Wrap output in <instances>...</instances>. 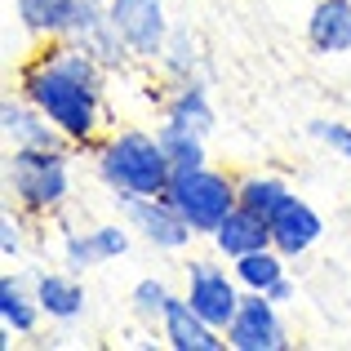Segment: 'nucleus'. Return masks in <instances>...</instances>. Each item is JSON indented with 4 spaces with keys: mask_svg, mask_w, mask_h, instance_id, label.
Segmentation results:
<instances>
[{
    "mask_svg": "<svg viewBox=\"0 0 351 351\" xmlns=\"http://www.w3.org/2000/svg\"><path fill=\"white\" fill-rule=\"evenodd\" d=\"M112 71L94 58L89 49L71 40H45V49L18 76V94H27L53 125L62 129L76 152H94L98 134L107 125L103 85Z\"/></svg>",
    "mask_w": 351,
    "mask_h": 351,
    "instance_id": "1",
    "label": "nucleus"
},
{
    "mask_svg": "<svg viewBox=\"0 0 351 351\" xmlns=\"http://www.w3.org/2000/svg\"><path fill=\"white\" fill-rule=\"evenodd\" d=\"M94 169L112 196H165L173 165L160 138L147 129H116L94 147Z\"/></svg>",
    "mask_w": 351,
    "mask_h": 351,
    "instance_id": "2",
    "label": "nucleus"
},
{
    "mask_svg": "<svg viewBox=\"0 0 351 351\" xmlns=\"http://www.w3.org/2000/svg\"><path fill=\"white\" fill-rule=\"evenodd\" d=\"M5 187L27 218H53L71 196V147H9Z\"/></svg>",
    "mask_w": 351,
    "mask_h": 351,
    "instance_id": "3",
    "label": "nucleus"
},
{
    "mask_svg": "<svg viewBox=\"0 0 351 351\" xmlns=\"http://www.w3.org/2000/svg\"><path fill=\"white\" fill-rule=\"evenodd\" d=\"M165 196L178 205V214L191 223L196 236H214L218 227H223V218L240 205V178H227V173L200 165V169L173 173Z\"/></svg>",
    "mask_w": 351,
    "mask_h": 351,
    "instance_id": "4",
    "label": "nucleus"
},
{
    "mask_svg": "<svg viewBox=\"0 0 351 351\" xmlns=\"http://www.w3.org/2000/svg\"><path fill=\"white\" fill-rule=\"evenodd\" d=\"M112 200H116L120 218H125L152 249H160V254H182V249L196 240L191 223L178 214V205H173L169 196H112Z\"/></svg>",
    "mask_w": 351,
    "mask_h": 351,
    "instance_id": "5",
    "label": "nucleus"
},
{
    "mask_svg": "<svg viewBox=\"0 0 351 351\" xmlns=\"http://www.w3.org/2000/svg\"><path fill=\"white\" fill-rule=\"evenodd\" d=\"M58 40H71V45H80V49H89L107 71H125L129 58H134V49L120 40V32L112 27L107 5H98V0H71Z\"/></svg>",
    "mask_w": 351,
    "mask_h": 351,
    "instance_id": "6",
    "label": "nucleus"
},
{
    "mask_svg": "<svg viewBox=\"0 0 351 351\" xmlns=\"http://www.w3.org/2000/svg\"><path fill=\"white\" fill-rule=\"evenodd\" d=\"M182 276H187V302L209 320V325H218L227 334L240 298H245L236 271H232V267H218L214 258H191Z\"/></svg>",
    "mask_w": 351,
    "mask_h": 351,
    "instance_id": "7",
    "label": "nucleus"
},
{
    "mask_svg": "<svg viewBox=\"0 0 351 351\" xmlns=\"http://www.w3.org/2000/svg\"><path fill=\"white\" fill-rule=\"evenodd\" d=\"M112 27L120 32V40L134 49L138 62H160L165 40H169V14L165 0H107Z\"/></svg>",
    "mask_w": 351,
    "mask_h": 351,
    "instance_id": "8",
    "label": "nucleus"
},
{
    "mask_svg": "<svg viewBox=\"0 0 351 351\" xmlns=\"http://www.w3.org/2000/svg\"><path fill=\"white\" fill-rule=\"evenodd\" d=\"M227 347L232 351H285L289 347V329L280 320V302L267 293H245L227 325Z\"/></svg>",
    "mask_w": 351,
    "mask_h": 351,
    "instance_id": "9",
    "label": "nucleus"
},
{
    "mask_svg": "<svg viewBox=\"0 0 351 351\" xmlns=\"http://www.w3.org/2000/svg\"><path fill=\"white\" fill-rule=\"evenodd\" d=\"M0 134H5L9 147H71L67 138H62V129L27 94H9L5 103H0ZM71 152H76V147H71Z\"/></svg>",
    "mask_w": 351,
    "mask_h": 351,
    "instance_id": "10",
    "label": "nucleus"
},
{
    "mask_svg": "<svg viewBox=\"0 0 351 351\" xmlns=\"http://www.w3.org/2000/svg\"><path fill=\"white\" fill-rule=\"evenodd\" d=\"M267 227H271V245L280 249L285 258H302L307 249H316L320 236H325V218H320L302 196H293V191L280 200V209L267 218Z\"/></svg>",
    "mask_w": 351,
    "mask_h": 351,
    "instance_id": "11",
    "label": "nucleus"
},
{
    "mask_svg": "<svg viewBox=\"0 0 351 351\" xmlns=\"http://www.w3.org/2000/svg\"><path fill=\"white\" fill-rule=\"evenodd\" d=\"M160 334H165V347L173 351H227V334L218 325H209L196 307L187 302V293H173L169 307L160 316Z\"/></svg>",
    "mask_w": 351,
    "mask_h": 351,
    "instance_id": "12",
    "label": "nucleus"
},
{
    "mask_svg": "<svg viewBox=\"0 0 351 351\" xmlns=\"http://www.w3.org/2000/svg\"><path fill=\"white\" fill-rule=\"evenodd\" d=\"M307 45L325 58L351 53V0H316L307 18Z\"/></svg>",
    "mask_w": 351,
    "mask_h": 351,
    "instance_id": "13",
    "label": "nucleus"
},
{
    "mask_svg": "<svg viewBox=\"0 0 351 351\" xmlns=\"http://www.w3.org/2000/svg\"><path fill=\"white\" fill-rule=\"evenodd\" d=\"M209 240H214V254L232 263V258H245V254H254V249L271 245V227H267V218H258V214H249L245 205H236Z\"/></svg>",
    "mask_w": 351,
    "mask_h": 351,
    "instance_id": "14",
    "label": "nucleus"
},
{
    "mask_svg": "<svg viewBox=\"0 0 351 351\" xmlns=\"http://www.w3.org/2000/svg\"><path fill=\"white\" fill-rule=\"evenodd\" d=\"M165 120H173V125H187L196 129V134H214V103H209V85L205 80H173L169 94H165Z\"/></svg>",
    "mask_w": 351,
    "mask_h": 351,
    "instance_id": "15",
    "label": "nucleus"
},
{
    "mask_svg": "<svg viewBox=\"0 0 351 351\" xmlns=\"http://www.w3.org/2000/svg\"><path fill=\"white\" fill-rule=\"evenodd\" d=\"M32 289L40 298V311L58 325H67L85 311V285H80L76 271H36Z\"/></svg>",
    "mask_w": 351,
    "mask_h": 351,
    "instance_id": "16",
    "label": "nucleus"
},
{
    "mask_svg": "<svg viewBox=\"0 0 351 351\" xmlns=\"http://www.w3.org/2000/svg\"><path fill=\"white\" fill-rule=\"evenodd\" d=\"M40 316H45L40 298H36V289H27L23 276H14V271L0 276V325L14 338H32L40 329Z\"/></svg>",
    "mask_w": 351,
    "mask_h": 351,
    "instance_id": "17",
    "label": "nucleus"
},
{
    "mask_svg": "<svg viewBox=\"0 0 351 351\" xmlns=\"http://www.w3.org/2000/svg\"><path fill=\"white\" fill-rule=\"evenodd\" d=\"M232 271H236V280H240L245 293H267L271 285H280L285 276H289V258L276 245H267V249H254V254H245V258H232Z\"/></svg>",
    "mask_w": 351,
    "mask_h": 351,
    "instance_id": "18",
    "label": "nucleus"
},
{
    "mask_svg": "<svg viewBox=\"0 0 351 351\" xmlns=\"http://www.w3.org/2000/svg\"><path fill=\"white\" fill-rule=\"evenodd\" d=\"M156 138H160V147H165V156H169L173 173H187V169H200V165H209L205 134H196V129L173 125V120H160V125H156Z\"/></svg>",
    "mask_w": 351,
    "mask_h": 351,
    "instance_id": "19",
    "label": "nucleus"
},
{
    "mask_svg": "<svg viewBox=\"0 0 351 351\" xmlns=\"http://www.w3.org/2000/svg\"><path fill=\"white\" fill-rule=\"evenodd\" d=\"M71 0H14L18 27H23L32 40H58L62 23H67Z\"/></svg>",
    "mask_w": 351,
    "mask_h": 351,
    "instance_id": "20",
    "label": "nucleus"
},
{
    "mask_svg": "<svg viewBox=\"0 0 351 351\" xmlns=\"http://www.w3.org/2000/svg\"><path fill=\"white\" fill-rule=\"evenodd\" d=\"M160 67L169 80H205V58H200V45L191 40L187 27H173L169 40H165Z\"/></svg>",
    "mask_w": 351,
    "mask_h": 351,
    "instance_id": "21",
    "label": "nucleus"
},
{
    "mask_svg": "<svg viewBox=\"0 0 351 351\" xmlns=\"http://www.w3.org/2000/svg\"><path fill=\"white\" fill-rule=\"evenodd\" d=\"M285 196H289V182L276 178V173H245L240 178V205L258 218H271Z\"/></svg>",
    "mask_w": 351,
    "mask_h": 351,
    "instance_id": "22",
    "label": "nucleus"
},
{
    "mask_svg": "<svg viewBox=\"0 0 351 351\" xmlns=\"http://www.w3.org/2000/svg\"><path fill=\"white\" fill-rule=\"evenodd\" d=\"M58 249H62V267H67V271H76V276H85L89 267L103 263V258H98V249H94V232H76V227H62Z\"/></svg>",
    "mask_w": 351,
    "mask_h": 351,
    "instance_id": "23",
    "label": "nucleus"
},
{
    "mask_svg": "<svg viewBox=\"0 0 351 351\" xmlns=\"http://www.w3.org/2000/svg\"><path fill=\"white\" fill-rule=\"evenodd\" d=\"M169 298H173V289L160 276H143V280L134 285V293H129V302H134V311L143 320H160L165 307H169Z\"/></svg>",
    "mask_w": 351,
    "mask_h": 351,
    "instance_id": "24",
    "label": "nucleus"
},
{
    "mask_svg": "<svg viewBox=\"0 0 351 351\" xmlns=\"http://www.w3.org/2000/svg\"><path fill=\"white\" fill-rule=\"evenodd\" d=\"M23 209H5V214H0V258H5V263H18V258H23V245H27V236H23Z\"/></svg>",
    "mask_w": 351,
    "mask_h": 351,
    "instance_id": "25",
    "label": "nucleus"
},
{
    "mask_svg": "<svg viewBox=\"0 0 351 351\" xmlns=\"http://www.w3.org/2000/svg\"><path fill=\"white\" fill-rule=\"evenodd\" d=\"M307 134L316 138V143H325L329 152H338L351 165V125H338V120H311Z\"/></svg>",
    "mask_w": 351,
    "mask_h": 351,
    "instance_id": "26",
    "label": "nucleus"
},
{
    "mask_svg": "<svg viewBox=\"0 0 351 351\" xmlns=\"http://www.w3.org/2000/svg\"><path fill=\"white\" fill-rule=\"evenodd\" d=\"M293 293H298V289H293V280L285 276L280 285H271V289H267V298H271V302H280V307H285V302H293Z\"/></svg>",
    "mask_w": 351,
    "mask_h": 351,
    "instance_id": "27",
    "label": "nucleus"
},
{
    "mask_svg": "<svg viewBox=\"0 0 351 351\" xmlns=\"http://www.w3.org/2000/svg\"><path fill=\"white\" fill-rule=\"evenodd\" d=\"M98 5H107V0H98Z\"/></svg>",
    "mask_w": 351,
    "mask_h": 351,
    "instance_id": "28",
    "label": "nucleus"
}]
</instances>
